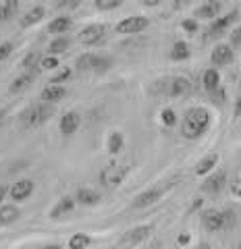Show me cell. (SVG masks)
Masks as SVG:
<instances>
[{"mask_svg": "<svg viewBox=\"0 0 241 249\" xmlns=\"http://www.w3.org/2000/svg\"><path fill=\"white\" fill-rule=\"evenodd\" d=\"M233 220H235V216H233L231 210H204L202 212V224L210 231V232H216V231H227L233 227Z\"/></svg>", "mask_w": 241, "mask_h": 249, "instance_id": "7a4b0ae2", "label": "cell"}, {"mask_svg": "<svg viewBox=\"0 0 241 249\" xmlns=\"http://www.w3.org/2000/svg\"><path fill=\"white\" fill-rule=\"evenodd\" d=\"M65 96H67V88H65V85H60V83L46 85L44 91H42V100H44V102H48V104H56Z\"/></svg>", "mask_w": 241, "mask_h": 249, "instance_id": "7c38bea8", "label": "cell"}, {"mask_svg": "<svg viewBox=\"0 0 241 249\" xmlns=\"http://www.w3.org/2000/svg\"><path fill=\"white\" fill-rule=\"evenodd\" d=\"M75 204H77L75 197H60L58 204L50 210V218L58 220V218H63L65 214H71L73 210H75Z\"/></svg>", "mask_w": 241, "mask_h": 249, "instance_id": "2e32d148", "label": "cell"}, {"mask_svg": "<svg viewBox=\"0 0 241 249\" xmlns=\"http://www.w3.org/2000/svg\"><path fill=\"white\" fill-rule=\"evenodd\" d=\"M106 147H108V152H111L112 156L121 154V150L125 147V137H123V133H119V131H111L108 142H106Z\"/></svg>", "mask_w": 241, "mask_h": 249, "instance_id": "603a6c76", "label": "cell"}, {"mask_svg": "<svg viewBox=\"0 0 241 249\" xmlns=\"http://www.w3.org/2000/svg\"><path fill=\"white\" fill-rule=\"evenodd\" d=\"M160 121H162L165 127H173V124L177 123V114H175L173 108H165V110L160 112Z\"/></svg>", "mask_w": 241, "mask_h": 249, "instance_id": "d6a6232c", "label": "cell"}, {"mask_svg": "<svg viewBox=\"0 0 241 249\" xmlns=\"http://www.w3.org/2000/svg\"><path fill=\"white\" fill-rule=\"evenodd\" d=\"M69 48V40L65 36H60V37H54V40L50 42V46H48V54H63L65 50Z\"/></svg>", "mask_w": 241, "mask_h": 249, "instance_id": "f1b7e54d", "label": "cell"}, {"mask_svg": "<svg viewBox=\"0 0 241 249\" xmlns=\"http://www.w3.org/2000/svg\"><path fill=\"white\" fill-rule=\"evenodd\" d=\"M73 0H56V6H71Z\"/></svg>", "mask_w": 241, "mask_h": 249, "instance_id": "ee69618b", "label": "cell"}, {"mask_svg": "<svg viewBox=\"0 0 241 249\" xmlns=\"http://www.w3.org/2000/svg\"><path fill=\"white\" fill-rule=\"evenodd\" d=\"M189 241H191V239H189V235H179V239H177V243H179V245H187V243H189Z\"/></svg>", "mask_w": 241, "mask_h": 249, "instance_id": "60d3db41", "label": "cell"}, {"mask_svg": "<svg viewBox=\"0 0 241 249\" xmlns=\"http://www.w3.org/2000/svg\"><path fill=\"white\" fill-rule=\"evenodd\" d=\"M111 69V58H102V56H98L96 60V67H94V73H104Z\"/></svg>", "mask_w": 241, "mask_h": 249, "instance_id": "d590c367", "label": "cell"}, {"mask_svg": "<svg viewBox=\"0 0 241 249\" xmlns=\"http://www.w3.org/2000/svg\"><path fill=\"white\" fill-rule=\"evenodd\" d=\"M183 2H185V0H177V6H181Z\"/></svg>", "mask_w": 241, "mask_h": 249, "instance_id": "7dc6e473", "label": "cell"}, {"mask_svg": "<svg viewBox=\"0 0 241 249\" xmlns=\"http://www.w3.org/2000/svg\"><path fill=\"white\" fill-rule=\"evenodd\" d=\"M32 193H34V181L32 178H21V181H17L11 187L9 196H11V199L15 201V204H21V201H25Z\"/></svg>", "mask_w": 241, "mask_h": 249, "instance_id": "ba28073f", "label": "cell"}, {"mask_svg": "<svg viewBox=\"0 0 241 249\" xmlns=\"http://www.w3.org/2000/svg\"><path fill=\"white\" fill-rule=\"evenodd\" d=\"M142 2H144L146 6H158V4L162 2V0H142Z\"/></svg>", "mask_w": 241, "mask_h": 249, "instance_id": "7bdbcfd3", "label": "cell"}, {"mask_svg": "<svg viewBox=\"0 0 241 249\" xmlns=\"http://www.w3.org/2000/svg\"><path fill=\"white\" fill-rule=\"evenodd\" d=\"M9 191H11V187H6V185H0V206L4 204V199H6V196H9Z\"/></svg>", "mask_w": 241, "mask_h": 249, "instance_id": "f35d334b", "label": "cell"}, {"mask_svg": "<svg viewBox=\"0 0 241 249\" xmlns=\"http://www.w3.org/2000/svg\"><path fill=\"white\" fill-rule=\"evenodd\" d=\"M32 83H34V73H23L9 85V91L11 93H21V91H25L27 88H32Z\"/></svg>", "mask_w": 241, "mask_h": 249, "instance_id": "7402d4cb", "label": "cell"}, {"mask_svg": "<svg viewBox=\"0 0 241 249\" xmlns=\"http://www.w3.org/2000/svg\"><path fill=\"white\" fill-rule=\"evenodd\" d=\"M181 27H183V31H187V34H196L198 31V19H183Z\"/></svg>", "mask_w": 241, "mask_h": 249, "instance_id": "74e56055", "label": "cell"}, {"mask_svg": "<svg viewBox=\"0 0 241 249\" xmlns=\"http://www.w3.org/2000/svg\"><path fill=\"white\" fill-rule=\"evenodd\" d=\"M160 196H162V191H160V189H148V191L139 193V196L135 197V201H133V208L142 210V208H148V206L156 204V201L160 199Z\"/></svg>", "mask_w": 241, "mask_h": 249, "instance_id": "e0dca14e", "label": "cell"}, {"mask_svg": "<svg viewBox=\"0 0 241 249\" xmlns=\"http://www.w3.org/2000/svg\"><path fill=\"white\" fill-rule=\"evenodd\" d=\"M2 119H4V110H0V123H2Z\"/></svg>", "mask_w": 241, "mask_h": 249, "instance_id": "bcb514c9", "label": "cell"}, {"mask_svg": "<svg viewBox=\"0 0 241 249\" xmlns=\"http://www.w3.org/2000/svg\"><path fill=\"white\" fill-rule=\"evenodd\" d=\"M189 79L187 77H173L168 81V88H167V93L168 96H183V93L189 91Z\"/></svg>", "mask_w": 241, "mask_h": 249, "instance_id": "ac0fdd59", "label": "cell"}, {"mask_svg": "<svg viewBox=\"0 0 241 249\" xmlns=\"http://www.w3.org/2000/svg\"><path fill=\"white\" fill-rule=\"evenodd\" d=\"M224 183H227V173H224V170H219V173L210 175L206 178L204 185H202V189H204L206 193H219V191H222Z\"/></svg>", "mask_w": 241, "mask_h": 249, "instance_id": "5bb4252c", "label": "cell"}, {"mask_svg": "<svg viewBox=\"0 0 241 249\" xmlns=\"http://www.w3.org/2000/svg\"><path fill=\"white\" fill-rule=\"evenodd\" d=\"M221 0H206L202 6H198L193 13V19H214L221 13Z\"/></svg>", "mask_w": 241, "mask_h": 249, "instance_id": "8fae6325", "label": "cell"}, {"mask_svg": "<svg viewBox=\"0 0 241 249\" xmlns=\"http://www.w3.org/2000/svg\"><path fill=\"white\" fill-rule=\"evenodd\" d=\"M233 112H235V116H241V96L237 98V102H235V110H233Z\"/></svg>", "mask_w": 241, "mask_h": 249, "instance_id": "b9f144b4", "label": "cell"}, {"mask_svg": "<svg viewBox=\"0 0 241 249\" xmlns=\"http://www.w3.org/2000/svg\"><path fill=\"white\" fill-rule=\"evenodd\" d=\"M21 216V210L15 204H2L0 206V227H9V224L17 222Z\"/></svg>", "mask_w": 241, "mask_h": 249, "instance_id": "9a60e30c", "label": "cell"}, {"mask_svg": "<svg viewBox=\"0 0 241 249\" xmlns=\"http://www.w3.org/2000/svg\"><path fill=\"white\" fill-rule=\"evenodd\" d=\"M233 193H235L237 197H241V177L237 178L235 183H233Z\"/></svg>", "mask_w": 241, "mask_h": 249, "instance_id": "ab89813d", "label": "cell"}, {"mask_svg": "<svg viewBox=\"0 0 241 249\" xmlns=\"http://www.w3.org/2000/svg\"><path fill=\"white\" fill-rule=\"evenodd\" d=\"M202 83H204V89L214 91L221 88V75L216 69H206L204 75H202Z\"/></svg>", "mask_w": 241, "mask_h": 249, "instance_id": "44dd1931", "label": "cell"}, {"mask_svg": "<svg viewBox=\"0 0 241 249\" xmlns=\"http://www.w3.org/2000/svg\"><path fill=\"white\" fill-rule=\"evenodd\" d=\"M13 50H15V46L11 42H2V44H0V62H2L4 58H9L13 54Z\"/></svg>", "mask_w": 241, "mask_h": 249, "instance_id": "8d00e7d4", "label": "cell"}, {"mask_svg": "<svg viewBox=\"0 0 241 249\" xmlns=\"http://www.w3.org/2000/svg\"><path fill=\"white\" fill-rule=\"evenodd\" d=\"M79 124H81V116L79 112H75V110H69L65 112L63 116H60V133H63L65 137H71L73 133H77V129H79Z\"/></svg>", "mask_w": 241, "mask_h": 249, "instance_id": "9c48e42d", "label": "cell"}, {"mask_svg": "<svg viewBox=\"0 0 241 249\" xmlns=\"http://www.w3.org/2000/svg\"><path fill=\"white\" fill-rule=\"evenodd\" d=\"M19 9V0H4L0 4V23H6L15 17V13Z\"/></svg>", "mask_w": 241, "mask_h": 249, "instance_id": "d4e9b609", "label": "cell"}, {"mask_svg": "<svg viewBox=\"0 0 241 249\" xmlns=\"http://www.w3.org/2000/svg\"><path fill=\"white\" fill-rule=\"evenodd\" d=\"M96 60H98L96 54L85 52V54H81V56L77 58V62H75V69H77V71H81V73H85V71H94Z\"/></svg>", "mask_w": 241, "mask_h": 249, "instance_id": "cb8c5ba5", "label": "cell"}, {"mask_svg": "<svg viewBox=\"0 0 241 249\" xmlns=\"http://www.w3.org/2000/svg\"><path fill=\"white\" fill-rule=\"evenodd\" d=\"M40 60H42L40 54L32 52V54H27V56H25V60H23V67L29 69V71H34V69H37V65H40Z\"/></svg>", "mask_w": 241, "mask_h": 249, "instance_id": "836d02e7", "label": "cell"}, {"mask_svg": "<svg viewBox=\"0 0 241 249\" xmlns=\"http://www.w3.org/2000/svg\"><path fill=\"white\" fill-rule=\"evenodd\" d=\"M233 58H235V54H233V48L227 44L216 46V48L212 50V54H210V60H212L214 67H227L233 62Z\"/></svg>", "mask_w": 241, "mask_h": 249, "instance_id": "30bf717a", "label": "cell"}, {"mask_svg": "<svg viewBox=\"0 0 241 249\" xmlns=\"http://www.w3.org/2000/svg\"><path fill=\"white\" fill-rule=\"evenodd\" d=\"M150 21L146 17H127L116 23V34H142L144 29H148Z\"/></svg>", "mask_w": 241, "mask_h": 249, "instance_id": "8992f818", "label": "cell"}, {"mask_svg": "<svg viewBox=\"0 0 241 249\" xmlns=\"http://www.w3.org/2000/svg\"><path fill=\"white\" fill-rule=\"evenodd\" d=\"M58 67H60V60L56 54H48V56H42V60H40L42 71H56Z\"/></svg>", "mask_w": 241, "mask_h": 249, "instance_id": "f546056e", "label": "cell"}, {"mask_svg": "<svg viewBox=\"0 0 241 249\" xmlns=\"http://www.w3.org/2000/svg\"><path fill=\"white\" fill-rule=\"evenodd\" d=\"M239 46H241V42H239Z\"/></svg>", "mask_w": 241, "mask_h": 249, "instance_id": "c3c4849f", "label": "cell"}, {"mask_svg": "<svg viewBox=\"0 0 241 249\" xmlns=\"http://www.w3.org/2000/svg\"><path fill=\"white\" fill-rule=\"evenodd\" d=\"M210 121H212V116H210V112L206 108H202V106L189 108L183 116V123H181V135L187 137V139L202 137L208 131Z\"/></svg>", "mask_w": 241, "mask_h": 249, "instance_id": "6da1fadb", "label": "cell"}, {"mask_svg": "<svg viewBox=\"0 0 241 249\" xmlns=\"http://www.w3.org/2000/svg\"><path fill=\"white\" fill-rule=\"evenodd\" d=\"M92 243V239L88 235H83V232H75V235L69 239V247L71 249H81V247H88Z\"/></svg>", "mask_w": 241, "mask_h": 249, "instance_id": "4dcf8cb0", "label": "cell"}, {"mask_svg": "<svg viewBox=\"0 0 241 249\" xmlns=\"http://www.w3.org/2000/svg\"><path fill=\"white\" fill-rule=\"evenodd\" d=\"M216 164H219V156H216V154H210V156H206L204 160H200L198 164H196V175H198V177H204V175H208Z\"/></svg>", "mask_w": 241, "mask_h": 249, "instance_id": "484cf974", "label": "cell"}, {"mask_svg": "<svg viewBox=\"0 0 241 249\" xmlns=\"http://www.w3.org/2000/svg\"><path fill=\"white\" fill-rule=\"evenodd\" d=\"M71 75H73L71 69H63V71H58L56 75L52 77L50 83H63V81H67V79H71Z\"/></svg>", "mask_w": 241, "mask_h": 249, "instance_id": "e575fe53", "label": "cell"}, {"mask_svg": "<svg viewBox=\"0 0 241 249\" xmlns=\"http://www.w3.org/2000/svg\"><path fill=\"white\" fill-rule=\"evenodd\" d=\"M71 27H73V21L69 17H56L54 21H50L48 31L50 34H67Z\"/></svg>", "mask_w": 241, "mask_h": 249, "instance_id": "4316f807", "label": "cell"}, {"mask_svg": "<svg viewBox=\"0 0 241 249\" xmlns=\"http://www.w3.org/2000/svg\"><path fill=\"white\" fill-rule=\"evenodd\" d=\"M127 177V166L123 164H108L102 173H100V185L106 189H114L119 187Z\"/></svg>", "mask_w": 241, "mask_h": 249, "instance_id": "277c9868", "label": "cell"}, {"mask_svg": "<svg viewBox=\"0 0 241 249\" xmlns=\"http://www.w3.org/2000/svg\"><path fill=\"white\" fill-rule=\"evenodd\" d=\"M237 17H239V13H237V11L227 13L224 17H219V19H216V21L212 23V27H210V31H212V34H222L224 29L231 27L233 23H235V19H237Z\"/></svg>", "mask_w": 241, "mask_h": 249, "instance_id": "ffe728a7", "label": "cell"}, {"mask_svg": "<svg viewBox=\"0 0 241 249\" xmlns=\"http://www.w3.org/2000/svg\"><path fill=\"white\" fill-rule=\"evenodd\" d=\"M170 58L173 60H187L189 58V46H187V42H175L173 44V48H170Z\"/></svg>", "mask_w": 241, "mask_h": 249, "instance_id": "83f0119b", "label": "cell"}, {"mask_svg": "<svg viewBox=\"0 0 241 249\" xmlns=\"http://www.w3.org/2000/svg\"><path fill=\"white\" fill-rule=\"evenodd\" d=\"M106 37V25H100V23H92V25L83 27L79 31V42L83 46H96Z\"/></svg>", "mask_w": 241, "mask_h": 249, "instance_id": "5b68a950", "label": "cell"}, {"mask_svg": "<svg viewBox=\"0 0 241 249\" xmlns=\"http://www.w3.org/2000/svg\"><path fill=\"white\" fill-rule=\"evenodd\" d=\"M44 15H46V9H44V6H34V9H29V11L21 17V23H19V25H21V27H32V25H36L37 21H42Z\"/></svg>", "mask_w": 241, "mask_h": 249, "instance_id": "d6986e66", "label": "cell"}, {"mask_svg": "<svg viewBox=\"0 0 241 249\" xmlns=\"http://www.w3.org/2000/svg\"><path fill=\"white\" fill-rule=\"evenodd\" d=\"M98 11H114L123 4V0H94Z\"/></svg>", "mask_w": 241, "mask_h": 249, "instance_id": "1f68e13d", "label": "cell"}, {"mask_svg": "<svg viewBox=\"0 0 241 249\" xmlns=\"http://www.w3.org/2000/svg\"><path fill=\"white\" fill-rule=\"evenodd\" d=\"M152 231H154L152 224H142V227H137V229H131L125 232V237L119 241V245H139L152 235Z\"/></svg>", "mask_w": 241, "mask_h": 249, "instance_id": "52a82bcc", "label": "cell"}, {"mask_svg": "<svg viewBox=\"0 0 241 249\" xmlns=\"http://www.w3.org/2000/svg\"><path fill=\"white\" fill-rule=\"evenodd\" d=\"M233 42H235V44H239V42H241V29L237 31L235 36H233Z\"/></svg>", "mask_w": 241, "mask_h": 249, "instance_id": "f6af8a7d", "label": "cell"}, {"mask_svg": "<svg viewBox=\"0 0 241 249\" xmlns=\"http://www.w3.org/2000/svg\"><path fill=\"white\" fill-rule=\"evenodd\" d=\"M75 201L81 206H98L102 201V196L96 189H92V187H81L75 196Z\"/></svg>", "mask_w": 241, "mask_h": 249, "instance_id": "4fadbf2b", "label": "cell"}, {"mask_svg": "<svg viewBox=\"0 0 241 249\" xmlns=\"http://www.w3.org/2000/svg\"><path fill=\"white\" fill-rule=\"evenodd\" d=\"M52 116V108L48 106V102L44 104H36L29 106L25 112L21 114V121L27 124V127H37V124H44Z\"/></svg>", "mask_w": 241, "mask_h": 249, "instance_id": "3957f363", "label": "cell"}]
</instances>
